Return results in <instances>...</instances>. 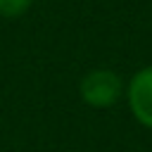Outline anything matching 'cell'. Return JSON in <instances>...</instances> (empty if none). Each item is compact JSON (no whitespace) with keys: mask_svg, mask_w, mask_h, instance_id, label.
I'll return each instance as SVG.
<instances>
[{"mask_svg":"<svg viewBox=\"0 0 152 152\" xmlns=\"http://www.w3.org/2000/svg\"><path fill=\"white\" fill-rule=\"evenodd\" d=\"M128 107L133 116L145 126L152 128V66L140 69L128 83Z\"/></svg>","mask_w":152,"mask_h":152,"instance_id":"cell-2","label":"cell"},{"mask_svg":"<svg viewBox=\"0 0 152 152\" xmlns=\"http://www.w3.org/2000/svg\"><path fill=\"white\" fill-rule=\"evenodd\" d=\"M81 97L86 104L95 107V109H107L112 104H116V100L121 97V78L112 71V69H93L81 78Z\"/></svg>","mask_w":152,"mask_h":152,"instance_id":"cell-1","label":"cell"},{"mask_svg":"<svg viewBox=\"0 0 152 152\" xmlns=\"http://www.w3.org/2000/svg\"><path fill=\"white\" fill-rule=\"evenodd\" d=\"M33 0H0V14L7 17V19H14V17H21L28 7H31Z\"/></svg>","mask_w":152,"mask_h":152,"instance_id":"cell-3","label":"cell"}]
</instances>
